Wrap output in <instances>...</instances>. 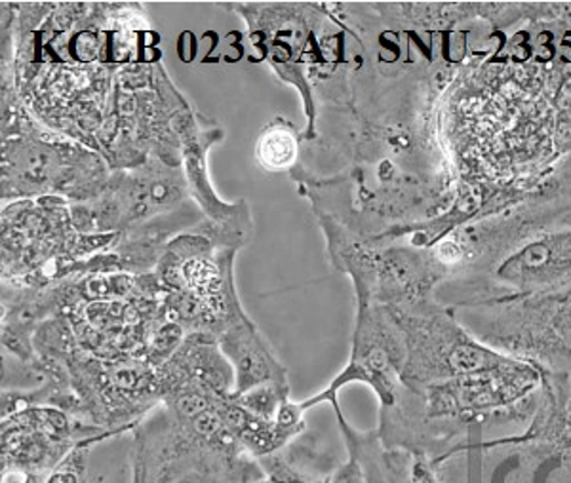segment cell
<instances>
[{
  "label": "cell",
  "instance_id": "cell-2",
  "mask_svg": "<svg viewBox=\"0 0 571 483\" xmlns=\"http://www.w3.org/2000/svg\"><path fill=\"white\" fill-rule=\"evenodd\" d=\"M298 138L284 120H274L266 132L261 133L256 145V159L266 170L280 172L298 159Z\"/></svg>",
  "mask_w": 571,
  "mask_h": 483
},
{
  "label": "cell",
  "instance_id": "cell-1",
  "mask_svg": "<svg viewBox=\"0 0 571 483\" xmlns=\"http://www.w3.org/2000/svg\"><path fill=\"white\" fill-rule=\"evenodd\" d=\"M522 240L499 266L501 279L519 288H538L571 276V227L528 232Z\"/></svg>",
  "mask_w": 571,
  "mask_h": 483
}]
</instances>
